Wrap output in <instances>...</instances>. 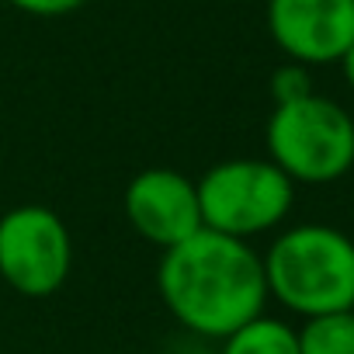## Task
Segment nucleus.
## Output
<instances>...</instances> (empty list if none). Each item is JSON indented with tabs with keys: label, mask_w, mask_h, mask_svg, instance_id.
I'll return each instance as SVG.
<instances>
[{
	"label": "nucleus",
	"mask_w": 354,
	"mask_h": 354,
	"mask_svg": "<svg viewBox=\"0 0 354 354\" xmlns=\"http://www.w3.org/2000/svg\"><path fill=\"white\" fill-rule=\"evenodd\" d=\"M264 261L268 299L295 316L354 309V236L326 223H299L274 236Z\"/></svg>",
	"instance_id": "f03ea898"
},
{
	"label": "nucleus",
	"mask_w": 354,
	"mask_h": 354,
	"mask_svg": "<svg viewBox=\"0 0 354 354\" xmlns=\"http://www.w3.org/2000/svg\"><path fill=\"white\" fill-rule=\"evenodd\" d=\"M274 46L302 66L340 63L354 42V0H268Z\"/></svg>",
	"instance_id": "423d86ee"
},
{
	"label": "nucleus",
	"mask_w": 354,
	"mask_h": 354,
	"mask_svg": "<svg viewBox=\"0 0 354 354\" xmlns=\"http://www.w3.org/2000/svg\"><path fill=\"white\" fill-rule=\"evenodd\" d=\"M8 4L25 15H35V18H63V15H73L77 8H84L87 0H8Z\"/></svg>",
	"instance_id": "9b49d317"
},
{
	"label": "nucleus",
	"mask_w": 354,
	"mask_h": 354,
	"mask_svg": "<svg viewBox=\"0 0 354 354\" xmlns=\"http://www.w3.org/2000/svg\"><path fill=\"white\" fill-rule=\"evenodd\" d=\"M122 209H125L129 226L160 250L181 243L202 230L198 188L192 177H185L174 167L139 170L122 195Z\"/></svg>",
	"instance_id": "0eeeda50"
},
{
	"label": "nucleus",
	"mask_w": 354,
	"mask_h": 354,
	"mask_svg": "<svg viewBox=\"0 0 354 354\" xmlns=\"http://www.w3.org/2000/svg\"><path fill=\"white\" fill-rule=\"evenodd\" d=\"M156 288L177 323L209 340L230 337L268 306L261 254L247 240L205 226L163 250Z\"/></svg>",
	"instance_id": "f257e3e1"
},
{
	"label": "nucleus",
	"mask_w": 354,
	"mask_h": 354,
	"mask_svg": "<svg viewBox=\"0 0 354 354\" xmlns=\"http://www.w3.org/2000/svg\"><path fill=\"white\" fill-rule=\"evenodd\" d=\"M340 73H344L347 87L354 91V42H351V46H347V53L340 56Z\"/></svg>",
	"instance_id": "f8f14e48"
},
{
	"label": "nucleus",
	"mask_w": 354,
	"mask_h": 354,
	"mask_svg": "<svg viewBox=\"0 0 354 354\" xmlns=\"http://www.w3.org/2000/svg\"><path fill=\"white\" fill-rule=\"evenodd\" d=\"M195 188L202 226L236 240L278 230L295 205V181L271 160L257 156L212 163Z\"/></svg>",
	"instance_id": "20e7f679"
},
{
	"label": "nucleus",
	"mask_w": 354,
	"mask_h": 354,
	"mask_svg": "<svg viewBox=\"0 0 354 354\" xmlns=\"http://www.w3.org/2000/svg\"><path fill=\"white\" fill-rule=\"evenodd\" d=\"M219 354H299V337L295 326L274 316H254L230 337H223Z\"/></svg>",
	"instance_id": "6e6552de"
},
{
	"label": "nucleus",
	"mask_w": 354,
	"mask_h": 354,
	"mask_svg": "<svg viewBox=\"0 0 354 354\" xmlns=\"http://www.w3.org/2000/svg\"><path fill=\"white\" fill-rule=\"evenodd\" d=\"M309 94H316V91H313L309 66L288 59V63H281V66L271 73V97H274V104H292V101H302V97H309Z\"/></svg>",
	"instance_id": "9d476101"
},
{
	"label": "nucleus",
	"mask_w": 354,
	"mask_h": 354,
	"mask_svg": "<svg viewBox=\"0 0 354 354\" xmlns=\"http://www.w3.org/2000/svg\"><path fill=\"white\" fill-rule=\"evenodd\" d=\"M73 264V240L59 212L18 205L0 219V278L28 299L63 288Z\"/></svg>",
	"instance_id": "39448f33"
},
{
	"label": "nucleus",
	"mask_w": 354,
	"mask_h": 354,
	"mask_svg": "<svg viewBox=\"0 0 354 354\" xmlns=\"http://www.w3.org/2000/svg\"><path fill=\"white\" fill-rule=\"evenodd\" d=\"M295 337L299 354H354V309L306 316Z\"/></svg>",
	"instance_id": "1a4fd4ad"
},
{
	"label": "nucleus",
	"mask_w": 354,
	"mask_h": 354,
	"mask_svg": "<svg viewBox=\"0 0 354 354\" xmlns=\"http://www.w3.org/2000/svg\"><path fill=\"white\" fill-rule=\"evenodd\" d=\"M264 142L295 185H333L354 170V118L323 94L274 104Z\"/></svg>",
	"instance_id": "7ed1b4c3"
}]
</instances>
